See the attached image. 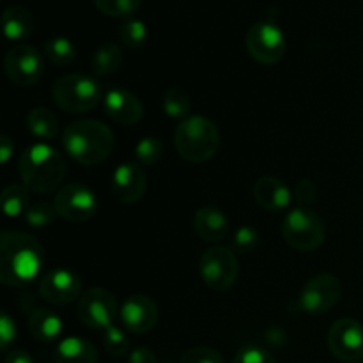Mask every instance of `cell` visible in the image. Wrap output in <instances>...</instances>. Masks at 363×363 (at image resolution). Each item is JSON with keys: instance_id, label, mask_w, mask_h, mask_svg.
<instances>
[{"instance_id": "1", "label": "cell", "mask_w": 363, "mask_h": 363, "mask_svg": "<svg viewBox=\"0 0 363 363\" xmlns=\"http://www.w3.org/2000/svg\"><path fill=\"white\" fill-rule=\"evenodd\" d=\"M43 248L34 236L6 230L0 238V279L7 286H25L39 275Z\"/></svg>"}, {"instance_id": "2", "label": "cell", "mask_w": 363, "mask_h": 363, "mask_svg": "<svg viewBox=\"0 0 363 363\" xmlns=\"http://www.w3.org/2000/svg\"><path fill=\"white\" fill-rule=\"evenodd\" d=\"M62 145L74 162L91 167L103 163L112 155L116 137L112 130L99 121H74L64 128Z\"/></svg>"}, {"instance_id": "3", "label": "cell", "mask_w": 363, "mask_h": 363, "mask_svg": "<svg viewBox=\"0 0 363 363\" xmlns=\"http://www.w3.org/2000/svg\"><path fill=\"white\" fill-rule=\"evenodd\" d=\"M18 170L28 190L35 194H50L62 184L66 177V162L52 145L34 144L20 156Z\"/></svg>"}, {"instance_id": "4", "label": "cell", "mask_w": 363, "mask_h": 363, "mask_svg": "<svg viewBox=\"0 0 363 363\" xmlns=\"http://www.w3.org/2000/svg\"><path fill=\"white\" fill-rule=\"evenodd\" d=\"M174 145L186 162L204 163L218 152L220 131L208 117L190 116L176 128Z\"/></svg>"}, {"instance_id": "5", "label": "cell", "mask_w": 363, "mask_h": 363, "mask_svg": "<svg viewBox=\"0 0 363 363\" xmlns=\"http://www.w3.org/2000/svg\"><path fill=\"white\" fill-rule=\"evenodd\" d=\"M53 103L67 113H85L101 101V87L89 74L73 73L59 78L52 85Z\"/></svg>"}, {"instance_id": "6", "label": "cell", "mask_w": 363, "mask_h": 363, "mask_svg": "<svg viewBox=\"0 0 363 363\" xmlns=\"http://www.w3.org/2000/svg\"><path fill=\"white\" fill-rule=\"evenodd\" d=\"M282 236L289 247L300 252L318 250L326 240L323 220L308 208H296L282 222Z\"/></svg>"}, {"instance_id": "7", "label": "cell", "mask_w": 363, "mask_h": 363, "mask_svg": "<svg viewBox=\"0 0 363 363\" xmlns=\"http://www.w3.org/2000/svg\"><path fill=\"white\" fill-rule=\"evenodd\" d=\"M199 273L209 289L218 293L230 289L240 275L236 254L227 247L208 248L199 259Z\"/></svg>"}, {"instance_id": "8", "label": "cell", "mask_w": 363, "mask_h": 363, "mask_svg": "<svg viewBox=\"0 0 363 363\" xmlns=\"http://www.w3.org/2000/svg\"><path fill=\"white\" fill-rule=\"evenodd\" d=\"M245 45L255 62L272 66L280 62L286 53V34L272 21H257L248 28Z\"/></svg>"}, {"instance_id": "9", "label": "cell", "mask_w": 363, "mask_h": 363, "mask_svg": "<svg viewBox=\"0 0 363 363\" xmlns=\"http://www.w3.org/2000/svg\"><path fill=\"white\" fill-rule=\"evenodd\" d=\"M342 296V284L332 273H319L312 277L301 289L298 303L307 314L321 315L332 311Z\"/></svg>"}, {"instance_id": "10", "label": "cell", "mask_w": 363, "mask_h": 363, "mask_svg": "<svg viewBox=\"0 0 363 363\" xmlns=\"http://www.w3.org/2000/svg\"><path fill=\"white\" fill-rule=\"evenodd\" d=\"M77 314L87 328L105 332L113 325L117 315L116 296L103 287H92L85 291L78 300Z\"/></svg>"}, {"instance_id": "11", "label": "cell", "mask_w": 363, "mask_h": 363, "mask_svg": "<svg viewBox=\"0 0 363 363\" xmlns=\"http://www.w3.org/2000/svg\"><path fill=\"white\" fill-rule=\"evenodd\" d=\"M6 77L18 87H30L43 77L45 64L38 48L30 45H16L4 57Z\"/></svg>"}, {"instance_id": "12", "label": "cell", "mask_w": 363, "mask_h": 363, "mask_svg": "<svg viewBox=\"0 0 363 363\" xmlns=\"http://www.w3.org/2000/svg\"><path fill=\"white\" fill-rule=\"evenodd\" d=\"M53 206L57 209V215L62 216L67 222L84 223L98 211V199L84 184L71 183L59 188L53 199Z\"/></svg>"}, {"instance_id": "13", "label": "cell", "mask_w": 363, "mask_h": 363, "mask_svg": "<svg viewBox=\"0 0 363 363\" xmlns=\"http://www.w3.org/2000/svg\"><path fill=\"white\" fill-rule=\"evenodd\" d=\"M328 347L340 362L363 360V325L357 319H337L328 330Z\"/></svg>"}, {"instance_id": "14", "label": "cell", "mask_w": 363, "mask_h": 363, "mask_svg": "<svg viewBox=\"0 0 363 363\" xmlns=\"http://www.w3.org/2000/svg\"><path fill=\"white\" fill-rule=\"evenodd\" d=\"M82 293V280L74 272L66 268L50 269L39 280V294L45 301L55 307L73 303Z\"/></svg>"}, {"instance_id": "15", "label": "cell", "mask_w": 363, "mask_h": 363, "mask_svg": "<svg viewBox=\"0 0 363 363\" xmlns=\"http://www.w3.org/2000/svg\"><path fill=\"white\" fill-rule=\"evenodd\" d=\"M121 319L131 333H147L158 323V305L145 294H133L123 303Z\"/></svg>"}, {"instance_id": "16", "label": "cell", "mask_w": 363, "mask_h": 363, "mask_svg": "<svg viewBox=\"0 0 363 363\" xmlns=\"http://www.w3.org/2000/svg\"><path fill=\"white\" fill-rule=\"evenodd\" d=\"M147 190V177L137 163H123L112 174V191L117 201L135 204Z\"/></svg>"}, {"instance_id": "17", "label": "cell", "mask_w": 363, "mask_h": 363, "mask_svg": "<svg viewBox=\"0 0 363 363\" xmlns=\"http://www.w3.org/2000/svg\"><path fill=\"white\" fill-rule=\"evenodd\" d=\"M105 113L121 126H133L144 116V105L126 89H110L105 96Z\"/></svg>"}, {"instance_id": "18", "label": "cell", "mask_w": 363, "mask_h": 363, "mask_svg": "<svg viewBox=\"0 0 363 363\" xmlns=\"http://www.w3.org/2000/svg\"><path fill=\"white\" fill-rule=\"evenodd\" d=\"M291 190L284 181L277 177H259L254 184V199L266 211H284L291 202Z\"/></svg>"}, {"instance_id": "19", "label": "cell", "mask_w": 363, "mask_h": 363, "mask_svg": "<svg viewBox=\"0 0 363 363\" xmlns=\"http://www.w3.org/2000/svg\"><path fill=\"white\" fill-rule=\"evenodd\" d=\"M194 229L204 241L216 243V241H222L229 234L230 223L229 218L218 208L206 206V208L197 209V213H195Z\"/></svg>"}, {"instance_id": "20", "label": "cell", "mask_w": 363, "mask_h": 363, "mask_svg": "<svg viewBox=\"0 0 363 363\" xmlns=\"http://www.w3.org/2000/svg\"><path fill=\"white\" fill-rule=\"evenodd\" d=\"M4 34L9 41H25L35 28V20L23 6H9L2 14Z\"/></svg>"}, {"instance_id": "21", "label": "cell", "mask_w": 363, "mask_h": 363, "mask_svg": "<svg viewBox=\"0 0 363 363\" xmlns=\"http://www.w3.org/2000/svg\"><path fill=\"white\" fill-rule=\"evenodd\" d=\"M28 332L39 342H55L62 333V319L50 308H35L28 315Z\"/></svg>"}, {"instance_id": "22", "label": "cell", "mask_w": 363, "mask_h": 363, "mask_svg": "<svg viewBox=\"0 0 363 363\" xmlns=\"http://www.w3.org/2000/svg\"><path fill=\"white\" fill-rule=\"evenodd\" d=\"M57 363H96L98 362V350L91 340L82 337H67L60 340L55 350Z\"/></svg>"}, {"instance_id": "23", "label": "cell", "mask_w": 363, "mask_h": 363, "mask_svg": "<svg viewBox=\"0 0 363 363\" xmlns=\"http://www.w3.org/2000/svg\"><path fill=\"white\" fill-rule=\"evenodd\" d=\"M27 130L34 135L35 138L41 140H53L59 133V119L55 113L48 108H38L30 110L27 116Z\"/></svg>"}, {"instance_id": "24", "label": "cell", "mask_w": 363, "mask_h": 363, "mask_svg": "<svg viewBox=\"0 0 363 363\" xmlns=\"http://www.w3.org/2000/svg\"><path fill=\"white\" fill-rule=\"evenodd\" d=\"M92 71L99 77L116 73L123 64V50L116 43H103L92 55Z\"/></svg>"}, {"instance_id": "25", "label": "cell", "mask_w": 363, "mask_h": 363, "mask_svg": "<svg viewBox=\"0 0 363 363\" xmlns=\"http://www.w3.org/2000/svg\"><path fill=\"white\" fill-rule=\"evenodd\" d=\"M28 206H30V199H28V188L25 184H9L2 191V208L9 218L25 215Z\"/></svg>"}, {"instance_id": "26", "label": "cell", "mask_w": 363, "mask_h": 363, "mask_svg": "<svg viewBox=\"0 0 363 363\" xmlns=\"http://www.w3.org/2000/svg\"><path fill=\"white\" fill-rule=\"evenodd\" d=\"M163 112L167 117L177 121H184L186 117H190L191 103L188 98L186 92L179 87H170L167 89L165 94H163Z\"/></svg>"}, {"instance_id": "27", "label": "cell", "mask_w": 363, "mask_h": 363, "mask_svg": "<svg viewBox=\"0 0 363 363\" xmlns=\"http://www.w3.org/2000/svg\"><path fill=\"white\" fill-rule=\"evenodd\" d=\"M43 53H45V57L50 62L57 64V66H67V64H71L74 60L77 48H74L73 43L67 38L57 35V38H50L45 43Z\"/></svg>"}, {"instance_id": "28", "label": "cell", "mask_w": 363, "mask_h": 363, "mask_svg": "<svg viewBox=\"0 0 363 363\" xmlns=\"http://www.w3.org/2000/svg\"><path fill=\"white\" fill-rule=\"evenodd\" d=\"M119 38L124 46L131 50H138L147 41V27H145L144 21L137 20V18H128L121 23Z\"/></svg>"}, {"instance_id": "29", "label": "cell", "mask_w": 363, "mask_h": 363, "mask_svg": "<svg viewBox=\"0 0 363 363\" xmlns=\"http://www.w3.org/2000/svg\"><path fill=\"white\" fill-rule=\"evenodd\" d=\"M165 147H163V142L156 137H145L138 140V144L135 145V158L140 165H155L162 160Z\"/></svg>"}, {"instance_id": "30", "label": "cell", "mask_w": 363, "mask_h": 363, "mask_svg": "<svg viewBox=\"0 0 363 363\" xmlns=\"http://www.w3.org/2000/svg\"><path fill=\"white\" fill-rule=\"evenodd\" d=\"M55 215V206L50 204L48 201H38L28 206L27 213L23 216L28 225L34 227V229H43V227H48L53 222Z\"/></svg>"}, {"instance_id": "31", "label": "cell", "mask_w": 363, "mask_h": 363, "mask_svg": "<svg viewBox=\"0 0 363 363\" xmlns=\"http://www.w3.org/2000/svg\"><path fill=\"white\" fill-rule=\"evenodd\" d=\"M142 0H94V6L98 7L99 13L112 18H130L131 14L137 13Z\"/></svg>"}, {"instance_id": "32", "label": "cell", "mask_w": 363, "mask_h": 363, "mask_svg": "<svg viewBox=\"0 0 363 363\" xmlns=\"http://www.w3.org/2000/svg\"><path fill=\"white\" fill-rule=\"evenodd\" d=\"M103 346L108 351L110 354H116V357H123V354L130 353V340L128 335L117 326H110L103 332Z\"/></svg>"}, {"instance_id": "33", "label": "cell", "mask_w": 363, "mask_h": 363, "mask_svg": "<svg viewBox=\"0 0 363 363\" xmlns=\"http://www.w3.org/2000/svg\"><path fill=\"white\" fill-rule=\"evenodd\" d=\"M179 363H223V358L222 354L216 350H213V347L199 346L186 351Z\"/></svg>"}, {"instance_id": "34", "label": "cell", "mask_w": 363, "mask_h": 363, "mask_svg": "<svg viewBox=\"0 0 363 363\" xmlns=\"http://www.w3.org/2000/svg\"><path fill=\"white\" fill-rule=\"evenodd\" d=\"M233 363H277L275 358L259 346H245L238 351Z\"/></svg>"}, {"instance_id": "35", "label": "cell", "mask_w": 363, "mask_h": 363, "mask_svg": "<svg viewBox=\"0 0 363 363\" xmlns=\"http://www.w3.org/2000/svg\"><path fill=\"white\" fill-rule=\"evenodd\" d=\"M14 340H16V325H14V319L7 314V311H4L2 318H0V347L2 351L9 350Z\"/></svg>"}, {"instance_id": "36", "label": "cell", "mask_w": 363, "mask_h": 363, "mask_svg": "<svg viewBox=\"0 0 363 363\" xmlns=\"http://www.w3.org/2000/svg\"><path fill=\"white\" fill-rule=\"evenodd\" d=\"M255 245H257V230H254L252 227H241V229H238L236 236H234V248L240 254H247Z\"/></svg>"}, {"instance_id": "37", "label": "cell", "mask_w": 363, "mask_h": 363, "mask_svg": "<svg viewBox=\"0 0 363 363\" xmlns=\"http://www.w3.org/2000/svg\"><path fill=\"white\" fill-rule=\"evenodd\" d=\"M315 194H318L315 184L307 179L300 181V183L296 184V188H294V195H296L298 202H301V204H311V202H314Z\"/></svg>"}, {"instance_id": "38", "label": "cell", "mask_w": 363, "mask_h": 363, "mask_svg": "<svg viewBox=\"0 0 363 363\" xmlns=\"http://www.w3.org/2000/svg\"><path fill=\"white\" fill-rule=\"evenodd\" d=\"M128 363H156V357L147 347H137L128 357Z\"/></svg>"}, {"instance_id": "39", "label": "cell", "mask_w": 363, "mask_h": 363, "mask_svg": "<svg viewBox=\"0 0 363 363\" xmlns=\"http://www.w3.org/2000/svg\"><path fill=\"white\" fill-rule=\"evenodd\" d=\"M13 152H14V142L11 140L7 135H4L2 140H0V160H2V163L9 162Z\"/></svg>"}, {"instance_id": "40", "label": "cell", "mask_w": 363, "mask_h": 363, "mask_svg": "<svg viewBox=\"0 0 363 363\" xmlns=\"http://www.w3.org/2000/svg\"><path fill=\"white\" fill-rule=\"evenodd\" d=\"M4 363H34L32 357L28 353H25L23 350H14L9 351Z\"/></svg>"}]
</instances>
